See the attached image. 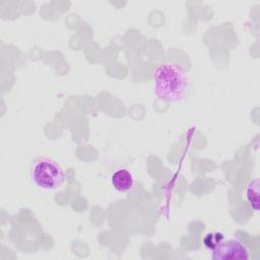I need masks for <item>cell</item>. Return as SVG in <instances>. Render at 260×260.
I'll return each instance as SVG.
<instances>
[{
  "mask_svg": "<svg viewBox=\"0 0 260 260\" xmlns=\"http://www.w3.org/2000/svg\"><path fill=\"white\" fill-rule=\"evenodd\" d=\"M246 198L251 208L255 211H258L259 209V180L258 179H254L247 186Z\"/></svg>",
  "mask_w": 260,
  "mask_h": 260,
  "instance_id": "5",
  "label": "cell"
},
{
  "mask_svg": "<svg viewBox=\"0 0 260 260\" xmlns=\"http://www.w3.org/2000/svg\"><path fill=\"white\" fill-rule=\"evenodd\" d=\"M29 173L32 183L43 190L58 189L65 181V173L62 167L47 156L35 157L30 164Z\"/></svg>",
  "mask_w": 260,
  "mask_h": 260,
  "instance_id": "2",
  "label": "cell"
},
{
  "mask_svg": "<svg viewBox=\"0 0 260 260\" xmlns=\"http://www.w3.org/2000/svg\"><path fill=\"white\" fill-rule=\"evenodd\" d=\"M224 240V235L221 232H210L205 235L203 244L206 248L213 250Z\"/></svg>",
  "mask_w": 260,
  "mask_h": 260,
  "instance_id": "6",
  "label": "cell"
},
{
  "mask_svg": "<svg viewBox=\"0 0 260 260\" xmlns=\"http://www.w3.org/2000/svg\"><path fill=\"white\" fill-rule=\"evenodd\" d=\"M111 182L113 187L118 192H128L133 188L134 179L132 174L126 169H118L114 172L111 178Z\"/></svg>",
  "mask_w": 260,
  "mask_h": 260,
  "instance_id": "4",
  "label": "cell"
},
{
  "mask_svg": "<svg viewBox=\"0 0 260 260\" xmlns=\"http://www.w3.org/2000/svg\"><path fill=\"white\" fill-rule=\"evenodd\" d=\"M211 257L214 260H247L250 255L248 249L241 241L230 239L223 240L214 248Z\"/></svg>",
  "mask_w": 260,
  "mask_h": 260,
  "instance_id": "3",
  "label": "cell"
},
{
  "mask_svg": "<svg viewBox=\"0 0 260 260\" xmlns=\"http://www.w3.org/2000/svg\"><path fill=\"white\" fill-rule=\"evenodd\" d=\"M153 89L155 95L165 102H182L189 92L188 77L177 64H159L153 73Z\"/></svg>",
  "mask_w": 260,
  "mask_h": 260,
  "instance_id": "1",
  "label": "cell"
}]
</instances>
